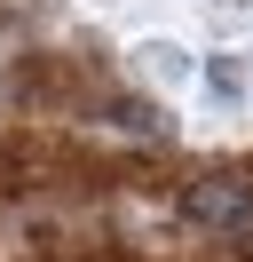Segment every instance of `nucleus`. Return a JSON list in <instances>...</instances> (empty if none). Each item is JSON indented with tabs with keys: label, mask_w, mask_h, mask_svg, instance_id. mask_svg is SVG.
Here are the masks:
<instances>
[{
	"label": "nucleus",
	"mask_w": 253,
	"mask_h": 262,
	"mask_svg": "<svg viewBox=\"0 0 253 262\" xmlns=\"http://www.w3.org/2000/svg\"><path fill=\"white\" fill-rule=\"evenodd\" d=\"M182 214L206 238H253V175H198L182 191Z\"/></svg>",
	"instance_id": "f257e3e1"
}]
</instances>
